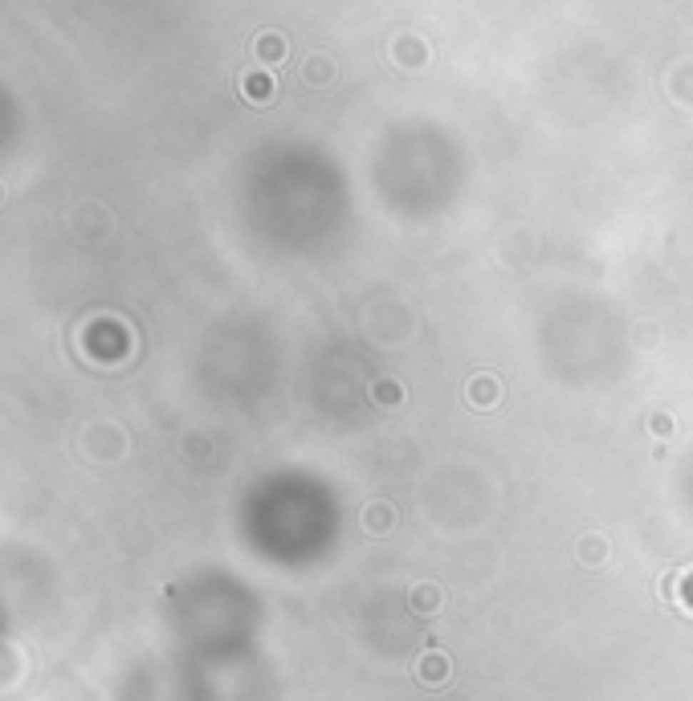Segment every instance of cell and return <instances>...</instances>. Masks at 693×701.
I'll return each mask as SVG.
<instances>
[{
	"instance_id": "6da1fadb",
	"label": "cell",
	"mask_w": 693,
	"mask_h": 701,
	"mask_svg": "<svg viewBox=\"0 0 693 701\" xmlns=\"http://www.w3.org/2000/svg\"><path fill=\"white\" fill-rule=\"evenodd\" d=\"M269 90H273V82H261V78H253V82H245V94H253V98H269Z\"/></svg>"
},
{
	"instance_id": "7a4b0ae2",
	"label": "cell",
	"mask_w": 693,
	"mask_h": 701,
	"mask_svg": "<svg viewBox=\"0 0 693 701\" xmlns=\"http://www.w3.org/2000/svg\"><path fill=\"white\" fill-rule=\"evenodd\" d=\"M257 49H261V58H265V53H269V58H278V53H282L278 37H261V45H257Z\"/></svg>"
}]
</instances>
